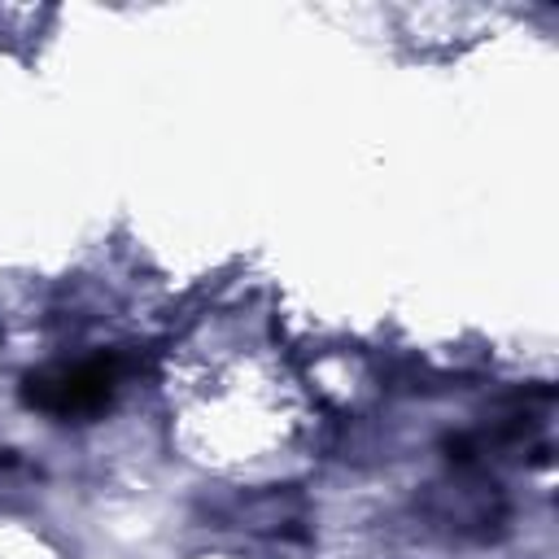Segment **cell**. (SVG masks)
I'll use <instances>...</instances> for the list:
<instances>
[{
	"instance_id": "6da1fadb",
	"label": "cell",
	"mask_w": 559,
	"mask_h": 559,
	"mask_svg": "<svg viewBox=\"0 0 559 559\" xmlns=\"http://www.w3.org/2000/svg\"><path fill=\"white\" fill-rule=\"evenodd\" d=\"M118 384V367L109 358L74 362V367H48L26 380V402L48 415H87L109 402Z\"/></svg>"
}]
</instances>
